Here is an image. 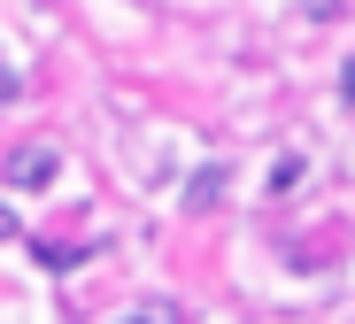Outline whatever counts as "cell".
<instances>
[{"label": "cell", "mask_w": 355, "mask_h": 324, "mask_svg": "<svg viewBox=\"0 0 355 324\" xmlns=\"http://www.w3.org/2000/svg\"><path fill=\"white\" fill-rule=\"evenodd\" d=\"M54 170H62V155H54V147H16V155H8V170H0V178H8L16 193H31V185H46Z\"/></svg>", "instance_id": "obj_1"}, {"label": "cell", "mask_w": 355, "mask_h": 324, "mask_svg": "<svg viewBox=\"0 0 355 324\" xmlns=\"http://www.w3.org/2000/svg\"><path fill=\"white\" fill-rule=\"evenodd\" d=\"M224 178H232V170H224V162H209V170L186 185V201H193V209H216V201H224Z\"/></svg>", "instance_id": "obj_2"}, {"label": "cell", "mask_w": 355, "mask_h": 324, "mask_svg": "<svg viewBox=\"0 0 355 324\" xmlns=\"http://www.w3.org/2000/svg\"><path fill=\"white\" fill-rule=\"evenodd\" d=\"M124 324H178V301H147V309H132Z\"/></svg>", "instance_id": "obj_3"}, {"label": "cell", "mask_w": 355, "mask_h": 324, "mask_svg": "<svg viewBox=\"0 0 355 324\" xmlns=\"http://www.w3.org/2000/svg\"><path fill=\"white\" fill-rule=\"evenodd\" d=\"M31 255H39V263H46V271H70V263H85V255H78V247H46V239H39Z\"/></svg>", "instance_id": "obj_4"}, {"label": "cell", "mask_w": 355, "mask_h": 324, "mask_svg": "<svg viewBox=\"0 0 355 324\" xmlns=\"http://www.w3.org/2000/svg\"><path fill=\"white\" fill-rule=\"evenodd\" d=\"M0 239H24V224H16V216H8V209H0Z\"/></svg>", "instance_id": "obj_5"}, {"label": "cell", "mask_w": 355, "mask_h": 324, "mask_svg": "<svg viewBox=\"0 0 355 324\" xmlns=\"http://www.w3.org/2000/svg\"><path fill=\"white\" fill-rule=\"evenodd\" d=\"M340 101H355V62H347V70H340Z\"/></svg>", "instance_id": "obj_6"}]
</instances>
